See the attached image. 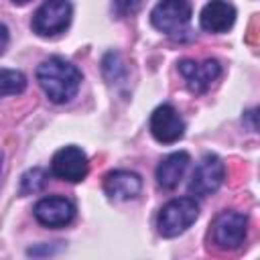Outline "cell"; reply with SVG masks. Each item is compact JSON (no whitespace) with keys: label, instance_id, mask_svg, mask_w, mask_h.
Instances as JSON below:
<instances>
[{"label":"cell","instance_id":"obj_12","mask_svg":"<svg viewBox=\"0 0 260 260\" xmlns=\"http://www.w3.org/2000/svg\"><path fill=\"white\" fill-rule=\"evenodd\" d=\"M142 189V179L140 175L132 173V171H110L104 177V191L110 199L114 201H128L138 197Z\"/></svg>","mask_w":260,"mask_h":260},{"label":"cell","instance_id":"obj_5","mask_svg":"<svg viewBox=\"0 0 260 260\" xmlns=\"http://www.w3.org/2000/svg\"><path fill=\"white\" fill-rule=\"evenodd\" d=\"M225 177V167L221 162V158L217 154H203L191 175L189 181V193L193 197H207L211 193H215Z\"/></svg>","mask_w":260,"mask_h":260},{"label":"cell","instance_id":"obj_15","mask_svg":"<svg viewBox=\"0 0 260 260\" xmlns=\"http://www.w3.org/2000/svg\"><path fill=\"white\" fill-rule=\"evenodd\" d=\"M45 181H47L45 171L32 169V171H28V173L22 175V179H20V193H22V195L37 193V191H41V189L45 187Z\"/></svg>","mask_w":260,"mask_h":260},{"label":"cell","instance_id":"obj_8","mask_svg":"<svg viewBox=\"0 0 260 260\" xmlns=\"http://www.w3.org/2000/svg\"><path fill=\"white\" fill-rule=\"evenodd\" d=\"M150 134L160 144H173L185 136V122L173 106L162 104L150 114Z\"/></svg>","mask_w":260,"mask_h":260},{"label":"cell","instance_id":"obj_16","mask_svg":"<svg viewBox=\"0 0 260 260\" xmlns=\"http://www.w3.org/2000/svg\"><path fill=\"white\" fill-rule=\"evenodd\" d=\"M140 6H142V0H114V12L118 16H130L138 12Z\"/></svg>","mask_w":260,"mask_h":260},{"label":"cell","instance_id":"obj_10","mask_svg":"<svg viewBox=\"0 0 260 260\" xmlns=\"http://www.w3.org/2000/svg\"><path fill=\"white\" fill-rule=\"evenodd\" d=\"M179 73L183 75L187 87L193 93H205L211 87V83L219 77L221 67L215 59H205L201 63L193 59H183L179 61Z\"/></svg>","mask_w":260,"mask_h":260},{"label":"cell","instance_id":"obj_17","mask_svg":"<svg viewBox=\"0 0 260 260\" xmlns=\"http://www.w3.org/2000/svg\"><path fill=\"white\" fill-rule=\"evenodd\" d=\"M8 43H10L8 28H6V24H2V22H0V55H4V51L8 49Z\"/></svg>","mask_w":260,"mask_h":260},{"label":"cell","instance_id":"obj_18","mask_svg":"<svg viewBox=\"0 0 260 260\" xmlns=\"http://www.w3.org/2000/svg\"><path fill=\"white\" fill-rule=\"evenodd\" d=\"M14 4H26V2H30V0H12Z\"/></svg>","mask_w":260,"mask_h":260},{"label":"cell","instance_id":"obj_9","mask_svg":"<svg viewBox=\"0 0 260 260\" xmlns=\"http://www.w3.org/2000/svg\"><path fill=\"white\" fill-rule=\"evenodd\" d=\"M35 219L45 228H65L75 217V205L67 197L51 195L37 201L32 209Z\"/></svg>","mask_w":260,"mask_h":260},{"label":"cell","instance_id":"obj_11","mask_svg":"<svg viewBox=\"0 0 260 260\" xmlns=\"http://www.w3.org/2000/svg\"><path fill=\"white\" fill-rule=\"evenodd\" d=\"M236 22V6L228 0H209L199 14V24L207 32H225Z\"/></svg>","mask_w":260,"mask_h":260},{"label":"cell","instance_id":"obj_3","mask_svg":"<svg viewBox=\"0 0 260 260\" xmlns=\"http://www.w3.org/2000/svg\"><path fill=\"white\" fill-rule=\"evenodd\" d=\"M73 16L69 0H45L32 14L30 26L39 37H55L67 30Z\"/></svg>","mask_w":260,"mask_h":260},{"label":"cell","instance_id":"obj_6","mask_svg":"<svg viewBox=\"0 0 260 260\" xmlns=\"http://www.w3.org/2000/svg\"><path fill=\"white\" fill-rule=\"evenodd\" d=\"M246 232H248V217L240 211H221L211 225V238L223 250L240 248L246 240Z\"/></svg>","mask_w":260,"mask_h":260},{"label":"cell","instance_id":"obj_7","mask_svg":"<svg viewBox=\"0 0 260 260\" xmlns=\"http://www.w3.org/2000/svg\"><path fill=\"white\" fill-rule=\"evenodd\" d=\"M51 173L67 183H79L89 173L87 156L77 146H63L51 158Z\"/></svg>","mask_w":260,"mask_h":260},{"label":"cell","instance_id":"obj_1","mask_svg":"<svg viewBox=\"0 0 260 260\" xmlns=\"http://www.w3.org/2000/svg\"><path fill=\"white\" fill-rule=\"evenodd\" d=\"M37 81L55 104H67L81 85V71L63 57H49L37 67Z\"/></svg>","mask_w":260,"mask_h":260},{"label":"cell","instance_id":"obj_2","mask_svg":"<svg viewBox=\"0 0 260 260\" xmlns=\"http://www.w3.org/2000/svg\"><path fill=\"white\" fill-rule=\"evenodd\" d=\"M199 215L195 197H177L165 203L156 215V228L162 238H175L187 232Z\"/></svg>","mask_w":260,"mask_h":260},{"label":"cell","instance_id":"obj_14","mask_svg":"<svg viewBox=\"0 0 260 260\" xmlns=\"http://www.w3.org/2000/svg\"><path fill=\"white\" fill-rule=\"evenodd\" d=\"M26 87V77L16 69H0V98L18 95Z\"/></svg>","mask_w":260,"mask_h":260},{"label":"cell","instance_id":"obj_4","mask_svg":"<svg viewBox=\"0 0 260 260\" xmlns=\"http://www.w3.org/2000/svg\"><path fill=\"white\" fill-rule=\"evenodd\" d=\"M193 14L189 0H160L150 10V22L165 35L183 32Z\"/></svg>","mask_w":260,"mask_h":260},{"label":"cell","instance_id":"obj_13","mask_svg":"<svg viewBox=\"0 0 260 260\" xmlns=\"http://www.w3.org/2000/svg\"><path fill=\"white\" fill-rule=\"evenodd\" d=\"M189 162H191V156H189L187 152H183V150L167 154V156L158 162V167H156V171H154L156 183H158L162 189H175V187L181 183V179H183V175H185Z\"/></svg>","mask_w":260,"mask_h":260}]
</instances>
